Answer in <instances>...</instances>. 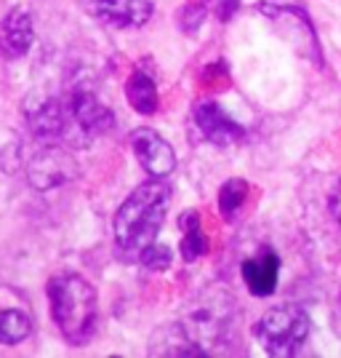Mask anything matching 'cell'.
Returning a JSON list of instances; mask_svg holds the SVG:
<instances>
[{
	"mask_svg": "<svg viewBox=\"0 0 341 358\" xmlns=\"http://www.w3.org/2000/svg\"><path fill=\"white\" fill-rule=\"evenodd\" d=\"M131 148H134L136 161L142 164V169L149 177H168L176 169L174 148L152 129H136L131 134Z\"/></svg>",
	"mask_w": 341,
	"mask_h": 358,
	"instance_id": "ba28073f",
	"label": "cell"
},
{
	"mask_svg": "<svg viewBox=\"0 0 341 358\" xmlns=\"http://www.w3.org/2000/svg\"><path fill=\"white\" fill-rule=\"evenodd\" d=\"M229 8H238V0H224V6H222V19H227V16H229Z\"/></svg>",
	"mask_w": 341,
	"mask_h": 358,
	"instance_id": "ffe728a7",
	"label": "cell"
},
{
	"mask_svg": "<svg viewBox=\"0 0 341 358\" xmlns=\"http://www.w3.org/2000/svg\"><path fill=\"white\" fill-rule=\"evenodd\" d=\"M168 203L171 187L163 182V177H152L149 182L139 185L123 201V206L115 214V243L123 257L139 262L142 252L158 241Z\"/></svg>",
	"mask_w": 341,
	"mask_h": 358,
	"instance_id": "6da1fadb",
	"label": "cell"
},
{
	"mask_svg": "<svg viewBox=\"0 0 341 358\" xmlns=\"http://www.w3.org/2000/svg\"><path fill=\"white\" fill-rule=\"evenodd\" d=\"M195 123L200 129V134L206 136L208 142L219 145V148H227V145H235L243 139V126L232 118L222 105L216 102H200L195 107Z\"/></svg>",
	"mask_w": 341,
	"mask_h": 358,
	"instance_id": "30bf717a",
	"label": "cell"
},
{
	"mask_svg": "<svg viewBox=\"0 0 341 358\" xmlns=\"http://www.w3.org/2000/svg\"><path fill=\"white\" fill-rule=\"evenodd\" d=\"M243 281L251 289V294L256 297H269L278 286V278H280V257L272 252V249H264L256 257H248L243 265Z\"/></svg>",
	"mask_w": 341,
	"mask_h": 358,
	"instance_id": "7c38bea8",
	"label": "cell"
},
{
	"mask_svg": "<svg viewBox=\"0 0 341 358\" xmlns=\"http://www.w3.org/2000/svg\"><path fill=\"white\" fill-rule=\"evenodd\" d=\"M339 315H341V294H339Z\"/></svg>",
	"mask_w": 341,
	"mask_h": 358,
	"instance_id": "44dd1931",
	"label": "cell"
},
{
	"mask_svg": "<svg viewBox=\"0 0 341 358\" xmlns=\"http://www.w3.org/2000/svg\"><path fill=\"white\" fill-rule=\"evenodd\" d=\"M35 41V24L27 8L16 6L0 22V54L6 59H22Z\"/></svg>",
	"mask_w": 341,
	"mask_h": 358,
	"instance_id": "8fae6325",
	"label": "cell"
},
{
	"mask_svg": "<svg viewBox=\"0 0 341 358\" xmlns=\"http://www.w3.org/2000/svg\"><path fill=\"white\" fill-rule=\"evenodd\" d=\"M27 171H30L32 187L51 190V187H61V185L73 182L77 174V166H75L73 155L61 145H43L32 155Z\"/></svg>",
	"mask_w": 341,
	"mask_h": 358,
	"instance_id": "8992f818",
	"label": "cell"
},
{
	"mask_svg": "<svg viewBox=\"0 0 341 358\" xmlns=\"http://www.w3.org/2000/svg\"><path fill=\"white\" fill-rule=\"evenodd\" d=\"M181 227H184V236H181V254L187 262H195L200 259L203 254L208 252V238L200 227V217L197 211H187L184 220H181Z\"/></svg>",
	"mask_w": 341,
	"mask_h": 358,
	"instance_id": "2e32d148",
	"label": "cell"
},
{
	"mask_svg": "<svg viewBox=\"0 0 341 358\" xmlns=\"http://www.w3.org/2000/svg\"><path fill=\"white\" fill-rule=\"evenodd\" d=\"M253 334L269 356L288 358L307 340L310 315L298 305H278L259 318V324L253 327Z\"/></svg>",
	"mask_w": 341,
	"mask_h": 358,
	"instance_id": "277c9868",
	"label": "cell"
},
{
	"mask_svg": "<svg viewBox=\"0 0 341 358\" xmlns=\"http://www.w3.org/2000/svg\"><path fill=\"white\" fill-rule=\"evenodd\" d=\"M51 315L59 327L61 337L70 345L91 343L99 318V302L93 286L77 273H59L48 281Z\"/></svg>",
	"mask_w": 341,
	"mask_h": 358,
	"instance_id": "7a4b0ae2",
	"label": "cell"
},
{
	"mask_svg": "<svg viewBox=\"0 0 341 358\" xmlns=\"http://www.w3.org/2000/svg\"><path fill=\"white\" fill-rule=\"evenodd\" d=\"M126 96L139 115H152L158 110V86L147 73L136 70L126 83Z\"/></svg>",
	"mask_w": 341,
	"mask_h": 358,
	"instance_id": "9a60e30c",
	"label": "cell"
},
{
	"mask_svg": "<svg viewBox=\"0 0 341 358\" xmlns=\"http://www.w3.org/2000/svg\"><path fill=\"white\" fill-rule=\"evenodd\" d=\"M187 337L192 340L203 353H211L213 348L224 345L238 327V305L222 289H208L206 294L192 302L184 321H179Z\"/></svg>",
	"mask_w": 341,
	"mask_h": 358,
	"instance_id": "3957f363",
	"label": "cell"
},
{
	"mask_svg": "<svg viewBox=\"0 0 341 358\" xmlns=\"http://www.w3.org/2000/svg\"><path fill=\"white\" fill-rule=\"evenodd\" d=\"M328 209H331V217L336 220V224H341V179L333 185L331 190V198H328Z\"/></svg>",
	"mask_w": 341,
	"mask_h": 358,
	"instance_id": "d6986e66",
	"label": "cell"
},
{
	"mask_svg": "<svg viewBox=\"0 0 341 358\" xmlns=\"http://www.w3.org/2000/svg\"><path fill=\"white\" fill-rule=\"evenodd\" d=\"M11 294H0V345H16L27 340L32 331L30 310L24 305H14Z\"/></svg>",
	"mask_w": 341,
	"mask_h": 358,
	"instance_id": "4fadbf2b",
	"label": "cell"
},
{
	"mask_svg": "<svg viewBox=\"0 0 341 358\" xmlns=\"http://www.w3.org/2000/svg\"><path fill=\"white\" fill-rule=\"evenodd\" d=\"M27 126L40 145H64L67 136V107L64 99L43 96L27 102Z\"/></svg>",
	"mask_w": 341,
	"mask_h": 358,
	"instance_id": "52a82bcc",
	"label": "cell"
},
{
	"mask_svg": "<svg viewBox=\"0 0 341 358\" xmlns=\"http://www.w3.org/2000/svg\"><path fill=\"white\" fill-rule=\"evenodd\" d=\"M64 107H67L64 145H70V148H89L96 136H104L115 126L112 110L89 89L70 91L64 96Z\"/></svg>",
	"mask_w": 341,
	"mask_h": 358,
	"instance_id": "5b68a950",
	"label": "cell"
},
{
	"mask_svg": "<svg viewBox=\"0 0 341 358\" xmlns=\"http://www.w3.org/2000/svg\"><path fill=\"white\" fill-rule=\"evenodd\" d=\"M245 198H248L245 179H229V182H224L222 193H219V209H222L224 220H232L240 211V206L245 203Z\"/></svg>",
	"mask_w": 341,
	"mask_h": 358,
	"instance_id": "e0dca14e",
	"label": "cell"
},
{
	"mask_svg": "<svg viewBox=\"0 0 341 358\" xmlns=\"http://www.w3.org/2000/svg\"><path fill=\"white\" fill-rule=\"evenodd\" d=\"M93 19L109 27H142L152 19V0H83Z\"/></svg>",
	"mask_w": 341,
	"mask_h": 358,
	"instance_id": "9c48e42d",
	"label": "cell"
},
{
	"mask_svg": "<svg viewBox=\"0 0 341 358\" xmlns=\"http://www.w3.org/2000/svg\"><path fill=\"white\" fill-rule=\"evenodd\" d=\"M149 353L155 356H206L197 345L187 337V331L181 324H168L155 334V340L149 345Z\"/></svg>",
	"mask_w": 341,
	"mask_h": 358,
	"instance_id": "5bb4252c",
	"label": "cell"
},
{
	"mask_svg": "<svg viewBox=\"0 0 341 358\" xmlns=\"http://www.w3.org/2000/svg\"><path fill=\"white\" fill-rule=\"evenodd\" d=\"M139 262L144 265L147 270H155V273H160V270H168L171 268V262H174V254H171V249L168 246H163V243H152V246H147L144 252H142V257H139Z\"/></svg>",
	"mask_w": 341,
	"mask_h": 358,
	"instance_id": "ac0fdd59",
	"label": "cell"
}]
</instances>
